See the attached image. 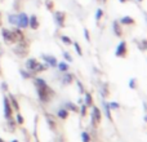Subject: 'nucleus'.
<instances>
[{
  "instance_id": "f257e3e1",
  "label": "nucleus",
  "mask_w": 147,
  "mask_h": 142,
  "mask_svg": "<svg viewBox=\"0 0 147 142\" xmlns=\"http://www.w3.org/2000/svg\"><path fill=\"white\" fill-rule=\"evenodd\" d=\"M38 93H39V97H40L41 101H45V102L49 101L51 97L53 96V91H51L48 85L41 87V88H38Z\"/></svg>"
},
{
  "instance_id": "f03ea898",
  "label": "nucleus",
  "mask_w": 147,
  "mask_h": 142,
  "mask_svg": "<svg viewBox=\"0 0 147 142\" xmlns=\"http://www.w3.org/2000/svg\"><path fill=\"white\" fill-rule=\"evenodd\" d=\"M1 35H3V38H4V40L8 41V43H14V41H17L14 32H13L12 30H8V28H3V30H1Z\"/></svg>"
},
{
  "instance_id": "7ed1b4c3",
  "label": "nucleus",
  "mask_w": 147,
  "mask_h": 142,
  "mask_svg": "<svg viewBox=\"0 0 147 142\" xmlns=\"http://www.w3.org/2000/svg\"><path fill=\"white\" fill-rule=\"evenodd\" d=\"M18 16V22H17V26L21 28H26L28 26V16L26 13H20Z\"/></svg>"
},
{
  "instance_id": "20e7f679",
  "label": "nucleus",
  "mask_w": 147,
  "mask_h": 142,
  "mask_svg": "<svg viewBox=\"0 0 147 142\" xmlns=\"http://www.w3.org/2000/svg\"><path fill=\"white\" fill-rule=\"evenodd\" d=\"M54 21H56V23L59 27H63L65 21H66V14H65L63 12H61V10H57V12L54 13Z\"/></svg>"
},
{
  "instance_id": "39448f33",
  "label": "nucleus",
  "mask_w": 147,
  "mask_h": 142,
  "mask_svg": "<svg viewBox=\"0 0 147 142\" xmlns=\"http://www.w3.org/2000/svg\"><path fill=\"white\" fill-rule=\"evenodd\" d=\"M125 53H127V43H125V41H120L117 48H116L115 54H116L117 57H124Z\"/></svg>"
},
{
  "instance_id": "423d86ee",
  "label": "nucleus",
  "mask_w": 147,
  "mask_h": 142,
  "mask_svg": "<svg viewBox=\"0 0 147 142\" xmlns=\"http://www.w3.org/2000/svg\"><path fill=\"white\" fill-rule=\"evenodd\" d=\"M4 115L8 120H9L10 116H12V109H10V105H9L8 98H4Z\"/></svg>"
},
{
  "instance_id": "0eeeda50",
  "label": "nucleus",
  "mask_w": 147,
  "mask_h": 142,
  "mask_svg": "<svg viewBox=\"0 0 147 142\" xmlns=\"http://www.w3.org/2000/svg\"><path fill=\"white\" fill-rule=\"evenodd\" d=\"M28 26H30L31 28H34V30L39 27V22H38L36 16H31V17H28Z\"/></svg>"
},
{
  "instance_id": "6e6552de",
  "label": "nucleus",
  "mask_w": 147,
  "mask_h": 142,
  "mask_svg": "<svg viewBox=\"0 0 147 142\" xmlns=\"http://www.w3.org/2000/svg\"><path fill=\"white\" fill-rule=\"evenodd\" d=\"M92 119L93 123H98L101 120V111H99L97 107H93V112H92Z\"/></svg>"
},
{
  "instance_id": "1a4fd4ad",
  "label": "nucleus",
  "mask_w": 147,
  "mask_h": 142,
  "mask_svg": "<svg viewBox=\"0 0 147 142\" xmlns=\"http://www.w3.org/2000/svg\"><path fill=\"white\" fill-rule=\"evenodd\" d=\"M36 64H38V62H36L35 58H30V60H27V62H26V67H27V70L34 71V70H35Z\"/></svg>"
},
{
  "instance_id": "9d476101",
  "label": "nucleus",
  "mask_w": 147,
  "mask_h": 142,
  "mask_svg": "<svg viewBox=\"0 0 147 142\" xmlns=\"http://www.w3.org/2000/svg\"><path fill=\"white\" fill-rule=\"evenodd\" d=\"M43 60L45 62H48L51 66H56L57 65V60L56 57H52V56H43Z\"/></svg>"
},
{
  "instance_id": "9b49d317",
  "label": "nucleus",
  "mask_w": 147,
  "mask_h": 142,
  "mask_svg": "<svg viewBox=\"0 0 147 142\" xmlns=\"http://www.w3.org/2000/svg\"><path fill=\"white\" fill-rule=\"evenodd\" d=\"M120 23H123V25H134V20L132 17H129V16H125V17H123L120 20Z\"/></svg>"
},
{
  "instance_id": "f8f14e48",
  "label": "nucleus",
  "mask_w": 147,
  "mask_h": 142,
  "mask_svg": "<svg viewBox=\"0 0 147 142\" xmlns=\"http://www.w3.org/2000/svg\"><path fill=\"white\" fill-rule=\"evenodd\" d=\"M112 27H114V32L116 34L117 36H121L123 31H121V27H120V25L117 23V21H114V23H112Z\"/></svg>"
},
{
  "instance_id": "ddd939ff",
  "label": "nucleus",
  "mask_w": 147,
  "mask_h": 142,
  "mask_svg": "<svg viewBox=\"0 0 147 142\" xmlns=\"http://www.w3.org/2000/svg\"><path fill=\"white\" fill-rule=\"evenodd\" d=\"M8 22H9L10 25L17 26V22H18V16H17V14H9V16H8Z\"/></svg>"
},
{
  "instance_id": "4468645a",
  "label": "nucleus",
  "mask_w": 147,
  "mask_h": 142,
  "mask_svg": "<svg viewBox=\"0 0 147 142\" xmlns=\"http://www.w3.org/2000/svg\"><path fill=\"white\" fill-rule=\"evenodd\" d=\"M13 32H14L16 39H17V40H20V41L23 40V34H22V31L21 30H13Z\"/></svg>"
},
{
  "instance_id": "2eb2a0df",
  "label": "nucleus",
  "mask_w": 147,
  "mask_h": 142,
  "mask_svg": "<svg viewBox=\"0 0 147 142\" xmlns=\"http://www.w3.org/2000/svg\"><path fill=\"white\" fill-rule=\"evenodd\" d=\"M67 115H69V112H67L66 109H61V110L58 111V116L61 118V119H66Z\"/></svg>"
},
{
  "instance_id": "dca6fc26",
  "label": "nucleus",
  "mask_w": 147,
  "mask_h": 142,
  "mask_svg": "<svg viewBox=\"0 0 147 142\" xmlns=\"http://www.w3.org/2000/svg\"><path fill=\"white\" fill-rule=\"evenodd\" d=\"M72 78H74V76L71 75V74H67V75L63 76V80H62V81H63L65 84H70L72 81Z\"/></svg>"
},
{
  "instance_id": "f3484780",
  "label": "nucleus",
  "mask_w": 147,
  "mask_h": 142,
  "mask_svg": "<svg viewBox=\"0 0 147 142\" xmlns=\"http://www.w3.org/2000/svg\"><path fill=\"white\" fill-rule=\"evenodd\" d=\"M35 84L38 85V88H41V87H45V85H47L45 81H44L43 79H39V78L35 79Z\"/></svg>"
},
{
  "instance_id": "a211bd4d",
  "label": "nucleus",
  "mask_w": 147,
  "mask_h": 142,
  "mask_svg": "<svg viewBox=\"0 0 147 142\" xmlns=\"http://www.w3.org/2000/svg\"><path fill=\"white\" fill-rule=\"evenodd\" d=\"M44 70H47V65L44 66V65H41V64H36L35 70H34V71H36V72H40V71H44Z\"/></svg>"
},
{
  "instance_id": "6ab92c4d",
  "label": "nucleus",
  "mask_w": 147,
  "mask_h": 142,
  "mask_svg": "<svg viewBox=\"0 0 147 142\" xmlns=\"http://www.w3.org/2000/svg\"><path fill=\"white\" fill-rule=\"evenodd\" d=\"M110 106H109V103H105V111H106V115H107V118H109L110 120H112V116H111V111H110Z\"/></svg>"
},
{
  "instance_id": "aec40b11",
  "label": "nucleus",
  "mask_w": 147,
  "mask_h": 142,
  "mask_svg": "<svg viewBox=\"0 0 147 142\" xmlns=\"http://www.w3.org/2000/svg\"><path fill=\"white\" fill-rule=\"evenodd\" d=\"M58 69L61 71H67V69H69V65H67L66 62H61V64H58Z\"/></svg>"
},
{
  "instance_id": "412c9836",
  "label": "nucleus",
  "mask_w": 147,
  "mask_h": 142,
  "mask_svg": "<svg viewBox=\"0 0 147 142\" xmlns=\"http://www.w3.org/2000/svg\"><path fill=\"white\" fill-rule=\"evenodd\" d=\"M102 16H103V10H102L101 8H98V9H97V12H96V20L99 21L102 18Z\"/></svg>"
},
{
  "instance_id": "4be33fe9",
  "label": "nucleus",
  "mask_w": 147,
  "mask_h": 142,
  "mask_svg": "<svg viewBox=\"0 0 147 142\" xmlns=\"http://www.w3.org/2000/svg\"><path fill=\"white\" fill-rule=\"evenodd\" d=\"M92 105V96L89 93L85 94V106H90Z\"/></svg>"
},
{
  "instance_id": "5701e85b",
  "label": "nucleus",
  "mask_w": 147,
  "mask_h": 142,
  "mask_svg": "<svg viewBox=\"0 0 147 142\" xmlns=\"http://www.w3.org/2000/svg\"><path fill=\"white\" fill-rule=\"evenodd\" d=\"M61 39H62V41H63V43H66V44H71V43H72V41H71V39H70L69 36H66V35L61 36Z\"/></svg>"
},
{
  "instance_id": "b1692460",
  "label": "nucleus",
  "mask_w": 147,
  "mask_h": 142,
  "mask_svg": "<svg viewBox=\"0 0 147 142\" xmlns=\"http://www.w3.org/2000/svg\"><path fill=\"white\" fill-rule=\"evenodd\" d=\"M74 47H75V51L78 52V54H79V56H83V52H81V48H80V45H79L78 43H75V44H74Z\"/></svg>"
},
{
  "instance_id": "393cba45",
  "label": "nucleus",
  "mask_w": 147,
  "mask_h": 142,
  "mask_svg": "<svg viewBox=\"0 0 147 142\" xmlns=\"http://www.w3.org/2000/svg\"><path fill=\"white\" fill-rule=\"evenodd\" d=\"M10 98H12V105H13V107H14L16 110H18V109H20V106H18L17 101H16V99H14V97H10Z\"/></svg>"
},
{
  "instance_id": "a878e982",
  "label": "nucleus",
  "mask_w": 147,
  "mask_h": 142,
  "mask_svg": "<svg viewBox=\"0 0 147 142\" xmlns=\"http://www.w3.org/2000/svg\"><path fill=\"white\" fill-rule=\"evenodd\" d=\"M81 137H83V142H89V135L88 133H83Z\"/></svg>"
},
{
  "instance_id": "bb28decb",
  "label": "nucleus",
  "mask_w": 147,
  "mask_h": 142,
  "mask_svg": "<svg viewBox=\"0 0 147 142\" xmlns=\"http://www.w3.org/2000/svg\"><path fill=\"white\" fill-rule=\"evenodd\" d=\"M109 106H110V109H119V103H116V102H111Z\"/></svg>"
},
{
  "instance_id": "cd10ccee",
  "label": "nucleus",
  "mask_w": 147,
  "mask_h": 142,
  "mask_svg": "<svg viewBox=\"0 0 147 142\" xmlns=\"http://www.w3.org/2000/svg\"><path fill=\"white\" fill-rule=\"evenodd\" d=\"M63 57H65V58H66V60H67V61H70V62H71V61H72V57H71V56H70V54H69V53H67V52H65V53H63Z\"/></svg>"
},
{
  "instance_id": "c85d7f7f",
  "label": "nucleus",
  "mask_w": 147,
  "mask_h": 142,
  "mask_svg": "<svg viewBox=\"0 0 147 142\" xmlns=\"http://www.w3.org/2000/svg\"><path fill=\"white\" fill-rule=\"evenodd\" d=\"M84 35H85V39H86V40H90V36H89V31L88 30H86V28H84Z\"/></svg>"
},
{
  "instance_id": "c756f323",
  "label": "nucleus",
  "mask_w": 147,
  "mask_h": 142,
  "mask_svg": "<svg viewBox=\"0 0 147 142\" xmlns=\"http://www.w3.org/2000/svg\"><path fill=\"white\" fill-rule=\"evenodd\" d=\"M66 106H67V107H70V109H71L72 111H76V110H78V109H76L75 105H72V103H66Z\"/></svg>"
},
{
  "instance_id": "7c9ffc66",
  "label": "nucleus",
  "mask_w": 147,
  "mask_h": 142,
  "mask_svg": "<svg viewBox=\"0 0 147 142\" xmlns=\"http://www.w3.org/2000/svg\"><path fill=\"white\" fill-rule=\"evenodd\" d=\"M17 122H18V123H20V124H22V123H23V118H22V116H21V115H20V114H18V115H17Z\"/></svg>"
},
{
  "instance_id": "2f4dec72",
  "label": "nucleus",
  "mask_w": 147,
  "mask_h": 142,
  "mask_svg": "<svg viewBox=\"0 0 147 142\" xmlns=\"http://www.w3.org/2000/svg\"><path fill=\"white\" fill-rule=\"evenodd\" d=\"M21 75H22L23 76V78H30V74H28V72H25V71H21Z\"/></svg>"
},
{
  "instance_id": "473e14b6",
  "label": "nucleus",
  "mask_w": 147,
  "mask_h": 142,
  "mask_svg": "<svg viewBox=\"0 0 147 142\" xmlns=\"http://www.w3.org/2000/svg\"><path fill=\"white\" fill-rule=\"evenodd\" d=\"M47 5H48V9H53V3H52L51 0H48V1H47Z\"/></svg>"
},
{
  "instance_id": "72a5a7b5",
  "label": "nucleus",
  "mask_w": 147,
  "mask_h": 142,
  "mask_svg": "<svg viewBox=\"0 0 147 142\" xmlns=\"http://www.w3.org/2000/svg\"><path fill=\"white\" fill-rule=\"evenodd\" d=\"M134 83H136V80H134V79H132V80H130V83H129L130 88H134Z\"/></svg>"
},
{
  "instance_id": "f704fd0d",
  "label": "nucleus",
  "mask_w": 147,
  "mask_h": 142,
  "mask_svg": "<svg viewBox=\"0 0 147 142\" xmlns=\"http://www.w3.org/2000/svg\"><path fill=\"white\" fill-rule=\"evenodd\" d=\"M85 109H86V106L84 105V106L81 107V115H85Z\"/></svg>"
},
{
  "instance_id": "c9c22d12",
  "label": "nucleus",
  "mask_w": 147,
  "mask_h": 142,
  "mask_svg": "<svg viewBox=\"0 0 147 142\" xmlns=\"http://www.w3.org/2000/svg\"><path fill=\"white\" fill-rule=\"evenodd\" d=\"M78 85H79V89H80V92H83V85H81V83H79V81H78Z\"/></svg>"
},
{
  "instance_id": "e433bc0d",
  "label": "nucleus",
  "mask_w": 147,
  "mask_h": 142,
  "mask_svg": "<svg viewBox=\"0 0 147 142\" xmlns=\"http://www.w3.org/2000/svg\"><path fill=\"white\" fill-rule=\"evenodd\" d=\"M120 3H127V1H129V0H119Z\"/></svg>"
},
{
  "instance_id": "4c0bfd02",
  "label": "nucleus",
  "mask_w": 147,
  "mask_h": 142,
  "mask_svg": "<svg viewBox=\"0 0 147 142\" xmlns=\"http://www.w3.org/2000/svg\"><path fill=\"white\" fill-rule=\"evenodd\" d=\"M102 1H103V3H105V1H107V0H102Z\"/></svg>"
},
{
  "instance_id": "58836bf2",
  "label": "nucleus",
  "mask_w": 147,
  "mask_h": 142,
  "mask_svg": "<svg viewBox=\"0 0 147 142\" xmlns=\"http://www.w3.org/2000/svg\"><path fill=\"white\" fill-rule=\"evenodd\" d=\"M137 1H142V0H137Z\"/></svg>"
},
{
  "instance_id": "ea45409f",
  "label": "nucleus",
  "mask_w": 147,
  "mask_h": 142,
  "mask_svg": "<svg viewBox=\"0 0 147 142\" xmlns=\"http://www.w3.org/2000/svg\"><path fill=\"white\" fill-rule=\"evenodd\" d=\"M12 142H18V141H12Z\"/></svg>"
},
{
  "instance_id": "a19ab883",
  "label": "nucleus",
  "mask_w": 147,
  "mask_h": 142,
  "mask_svg": "<svg viewBox=\"0 0 147 142\" xmlns=\"http://www.w3.org/2000/svg\"><path fill=\"white\" fill-rule=\"evenodd\" d=\"M0 142H3V141H1V138H0Z\"/></svg>"
}]
</instances>
